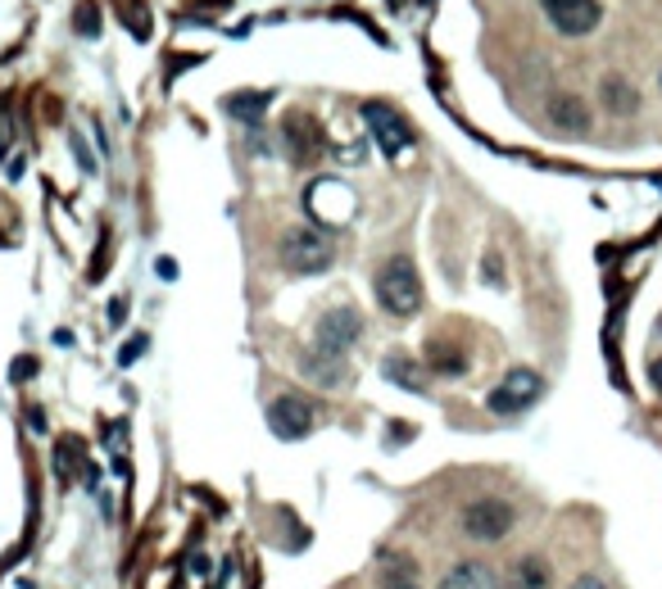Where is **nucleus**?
Masks as SVG:
<instances>
[{
  "label": "nucleus",
  "instance_id": "f257e3e1",
  "mask_svg": "<svg viewBox=\"0 0 662 589\" xmlns=\"http://www.w3.org/2000/svg\"><path fill=\"white\" fill-rule=\"evenodd\" d=\"M377 304L390 318H413L422 309V281H418L413 259L395 254V259L382 264V273H377Z\"/></svg>",
  "mask_w": 662,
  "mask_h": 589
},
{
  "label": "nucleus",
  "instance_id": "f03ea898",
  "mask_svg": "<svg viewBox=\"0 0 662 589\" xmlns=\"http://www.w3.org/2000/svg\"><path fill=\"white\" fill-rule=\"evenodd\" d=\"M331 259H336V245H331V236L318 232V227H290L282 236V264L290 273L313 277V273L331 268Z\"/></svg>",
  "mask_w": 662,
  "mask_h": 589
},
{
  "label": "nucleus",
  "instance_id": "7ed1b4c3",
  "mask_svg": "<svg viewBox=\"0 0 662 589\" xmlns=\"http://www.w3.org/2000/svg\"><path fill=\"white\" fill-rule=\"evenodd\" d=\"M363 336V318H358V309H331V313H322V322H318V331H313V354H327V358H345L350 354V345Z\"/></svg>",
  "mask_w": 662,
  "mask_h": 589
},
{
  "label": "nucleus",
  "instance_id": "20e7f679",
  "mask_svg": "<svg viewBox=\"0 0 662 589\" xmlns=\"http://www.w3.org/2000/svg\"><path fill=\"white\" fill-rule=\"evenodd\" d=\"M540 390H544V381H540V373H531V367H512V373L490 390V413H499V418H512V413H522V409H531V403L540 399Z\"/></svg>",
  "mask_w": 662,
  "mask_h": 589
},
{
  "label": "nucleus",
  "instance_id": "39448f33",
  "mask_svg": "<svg viewBox=\"0 0 662 589\" xmlns=\"http://www.w3.org/2000/svg\"><path fill=\"white\" fill-rule=\"evenodd\" d=\"M512 522H518V512H512V503H504V499H476L463 508V531L482 544L504 540L512 531Z\"/></svg>",
  "mask_w": 662,
  "mask_h": 589
},
{
  "label": "nucleus",
  "instance_id": "423d86ee",
  "mask_svg": "<svg viewBox=\"0 0 662 589\" xmlns=\"http://www.w3.org/2000/svg\"><path fill=\"white\" fill-rule=\"evenodd\" d=\"M268 426L277 440H305L318 426V409L305 394H282L268 403Z\"/></svg>",
  "mask_w": 662,
  "mask_h": 589
},
{
  "label": "nucleus",
  "instance_id": "0eeeda50",
  "mask_svg": "<svg viewBox=\"0 0 662 589\" xmlns=\"http://www.w3.org/2000/svg\"><path fill=\"white\" fill-rule=\"evenodd\" d=\"M540 5L563 36H585V32H595L599 19H604L599 0H540Z\"/></svg>",
  "mask_w": 662,
  "mask_h": 589
},
{
  "label": "nucleus",
  "instance_id": "6e6552de",
  "mask_svg": "<svg viewBox=\"0 0 662 589\" xmlns=\"http://www.w3.org/2000/svg\"><path fill=\"white\" fill-rule=\"evenodd\" d=\"M363 119L373 123V136H377V145H382V151H386L390 159H395V155H404V151H409V145H413V132L404 127V119L395 114L390 104H382V100H367V104H363Z\"/></svg>",
  "mask_w": 662,
  "mask_h": 589
},
{
  "label": "nucleus",
  "instance_id": "1a4fd4ad",
  "mask_svg": "<svg viewBox=\"0 0 662 589\" xmlns=\"http://www.w3.org/2000/svg\"><path fill=\"white\" fill-rule=\"evenodd\" d=\"M282 136H286V151H290V159H296V164H309L322 151V127L309 114H290L286 127H282Z\"/></svg>",
  "mask_w": 662,
  "mask_h": 589
},
{
  "label": "nucleus",
  "instance_id": "9d476101",
  "mask_svg": "<svg viewBox=\"0 0 662 589\" xmlns=\"http://www.w3.org/2000/svg\"><path fill=\"white\" fill-rule=\"evenodd\" d=\"M440 589H504L499 576L486 567V563H476V558H463L445 571V580H440Z\"/></svg>",
  "mask_w": 662,
  "mask_h": 589
},
{
  "label": "nucleus",
  "instance_id": "9b49d317",
  "mask_svg": "<svg viewBox=\"0 0 662 589\" xmlns=\"http://www.w3.org/2000/svg\"><path fill=\"white\" fill-rule=\"evenodd\" d=\"M549 585H554V571H549V563L540 554L518 558L508 571V589H549Z\"/></svg>",
  "mask_w": 662,
  "mask_h": 589
},
{
  "label": "nucleus",
  "instance_id": "f8f14e48",
  "mask_svg": "<svg viewBox=\"0 0 662 589\" xmlns=\"http://www.w3.org/2000/svg\"><path fill=\"white\" fill-rule=\"evenodd\" d=\"M549 119H554L559 127H567V132H585L591 127V109H585V100H576L572 91H563V96L549 100Z\"/></svg>",
  "mask_w": 662,
  "mask_h": 589
},
{
  "label": "nucleus",
  "instance_id": "ddd939ff",
  "mask_svg": "<svg viewBox=\"0 0 662 589\" xmlns=\"http://www.w3.org/2000/svg\"><path fill=\"white\" fill-rule=\"evenodd\" d=\"M305 377L313 381V386H341L345 381V358H327V354H309L305 358Z\"/></svg>",
  "mask_w": 662,
  "mask_h": 589
},
{
  "label": "nucleus",
  "instance_id": "4468645a",
  "mask_svg": "<svg viewBox=\"0 0 662 589\" xmlns=\"http://www.w3.org/2000/svg\"><path fill=\"white\" fill-rule=\"evenodd\" d=\"M604 104L613 109L617 119H627V114H636L640 96H636V87H631V82H621V78H608V82H604Z\"/></svg>",
  "mask_w": 662,
  "mask_h": 589
},
{
  "label": "nucleus",
  "instance_id": "2eb2a0df",
  "mask_svg": "<svg viewBox=\"0 0 662 589\" xmlns=\"http://www.w3.org/2000/svg\"><path fill=\"white\" fill-rule=\"evenodd\" d=\"M382 373H386V381H395V386H404V390H422V373H418V367L404 358V354H390V358L382 363Z\"/></svg>",
  "mask_w": 662,
  "mask_h": 589
},
{
  "label": "nucleus",
  "instance_id": "dca6fc26",
  "mask_svg": "<svg viewBox=\"0 0 662 589\" xmlns=\"http://www.w3.org/2000/svg\"><path fill=\"white\" fill-rule=\"evenodd\" d=\"M427 363L435 367V373H445V377H454V373H463V367H467V358H463L459 349H450V345H431V349H427Z\"/></svg>",
  "mask_w": 662,
  "mask_h": 589
},
{
  "label": "nucleus",
  "instance_id": "f3484780",
  "mask_svg": "<svg viewBox=\"0 0 662 589\" xmlns=\"http://www.w3.org/2000/svg\"><path fill=\"white\" fill-rule=\"evenodd\" d=\"M264 104H268V91H260V96H232V100H228V114L254 119V114H264Z\"/></svg>",
  "mask_w": 662,
  "mask_h": 589
},
{
  "label": "nucleus",
  "instance_id": "a211bd4d",
  "mask_svg": "<svg viewBox=\"0 0 662 589\" xmlns=\"http://www.w3.org/2000/svg\"><path fill=\"white\" fill-rule=\"evenodd\" d=\"M78 32H82V36H96V32H100V23H96V5H91V0H82V5H78Z\"/></svg>",
  "mask_w": 662,
  "mask_h": 589
},
{
  "label": "nucleus",
  "instance_id": "6ab92c4d",
  "mask_svg": "<svg viewBox=\"0 0 662 589\" xmlns=\"http://www.w3.org/2000/svg\"><path fill=\"white\" fill-rule=\"evenodd\" d=\"M649 381H653V390L662 394V358H653V363H649Z\"/></svg>",
  "mask_w": 662,
  "mask_h": 589
},
{
  "label": "nucleus",
  "instance_id": "aec40b11",
  "mask_svg": "<svg viewBox=\"0 0 662 589\" xmlns=\"http://www.w3.org/2000/svg\"><path fill=\"white\" fill-rule=\"evenodd\" d=\"M567 589H608V585H604L599 576H581V580H576V585H567Z\"/></svg>",
  "mask_w": 662,
  "mask_h": 589
},
{
  "label": "nucleus",
  "instance_id": "412c9836",
  "mask_svg": "<svg viewBox=\"0 0 662 589\" xmlns=\"http://www.w3.org/2000/svg\"><path fill=\"white\" fill-rule=\"evenodd\" d=\"M27 373H36V363H32V358H19V363H14V377H27Z\"/></svg>",
  "mask_w": 662,
  "mask_h": 589
},
{
  "label": "nucleus",
  "instance_id": "4be33fe9",
  "mask_svg": "<svg viewBox=\"0 0 662 589\" xmlns=\"http://www.w3.org/2000/svg\"><path fill=\"white\" fill-rule=\"evenodd\" d=\"M141 349H145V341H132V345H128V349H123V363H132V358H136V354H141Z\"/></svg>",
  "mask_w": 662,
  "mask_h": 589
},
{
  "label": "nucleus",
  "instance_id": "5701e85b",
  "mask_svg": "<svg viewBox=\"0 0 662 589\" xmlns=\"http://www.w3.org/2000/svg\"><path fill=\"white\" fill-rule=\"evenodd\" d=\"M386 589H418V585H409V580H395V585H386Z\"/></svg>",
  "mask_w": 662,
  "mask_h": 589
},
{
  "label": "nucleus",
  "instance_id": "b1692460",
  "mask_svg": "<svg viewBox=\"0 0 662 589\" xmlns=\"http://www.w3.org/2000/svg\"><path fill=\"white\" fill-rule=\"evenodd\" d=\"M658 331H662V318H658Z\"/></svg>",
  "mask_w": 662,
  "mask_h": 589
}]
</instances>
